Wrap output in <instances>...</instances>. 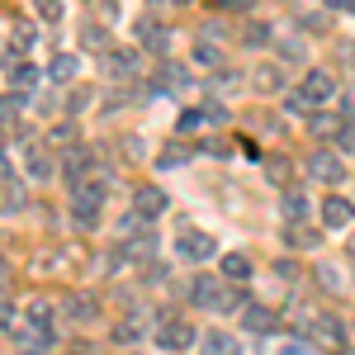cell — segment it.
I'll use <instances>...</instances> for the list:
<instances>
[{"mask_svg":"<svg viewBox=\"0 0 355 355\" xmlns=\"http://www.w3.org/2000/svg\"><path fill=\"white\" fill-rule=\"evenodd\" d=\"M76 71H81V62L71 53H57L53 62H48V76H53L57 85H67V81H76Z\"/></svg>","mask_w":355,"mask_h":355,"instance_id":"5bb4252c","label":"cell"},{"mask_svg":"<svg viewBox=\"0 0 355 355\" xmlns=\"http://www.w3.org/2000/svg\"><path fill=\"white\" fill-rule=\"evenodd\" d=\"M90 100H95L90 90H71V105H67V119H71V114H76V110H85Z\"/></svg>","mask_w":355,"mask_h":355,"instance_id":"d590c367","label":"cell"},{"mask_svg":"<svg viewBox=\"0 0 355 355\" xmlns=\"http://www.w3.org/2000/svg\"><path fill=\"white\" fill-rule=\"evenodd\" d=\"M318 279H322V284H327V289H341V284H346V279H341V270H336V266H318Z\"/></svg>","mask_w":355,"mask_h":355,"instance_id":"4dcf8cb0","label":"cell"},{"mask_svg":"<svg viewBox=\"0 0 355 355\" xmlns=\"http://www.w3.org/2000/svg\"><path fill=\"white\" fill-rule=\"evenodd\" d=\"M190 303L194 308H223V279L218 275H194L190 279Z\"/></svg>","mask_w":355,"mask_h":355,"instance_id":"52a82bcc","label":"cell"},{"mask_svg":"<svg viewBox=\"0 0 355 355\" xmlns=\"http://www.w3.org/2000/svg\"><path fill=\"white\" fill-rule=\"evenodd\" d=\"M336 142H341V152H355V128H341V137H336Z\"/></svg>","mask_w":355,"mask_h":355,"instance_id":"f6af8a7d","label":"cell"},{"mask_svg":"<svg viewBox=\"0 0 355 355\" xmlns=\"http://www.w3.org/2000/svg\"><path fill=\"white\" fill-rule=\"evenodd\" d=\"M10 284H15V275H10V266H5V261H0V299H5V294H10Z\"/></svg>","mask_w":355,"mask_h":355,"instance_id":"7bdbcfd3","label":"cell"},{"mask_svg":"<svg viewBox=\"0 0 355 355\" xmlns=\"http://www.w3.org/2000/svg\"><path fill=\"white\" fill-rule=\"evenodd\" d=\"M331 95H336L331 71H322V67H318V71H308V76H303V85H299V100H303V105H327Z\"/></svg>","mask_w":355,"mask_h":355,"instance_id":"7a4b0ae2","label":"cell"},{"mask_svg":"<svg viewBox=\"0 0 355 355\" xmlns=\"http://www.w3.org/2000/svg\"><path fill=\"white\" fill-rule=\"evenodd\" d=\"M341 355H355V351H341Z\"/></svg>","mask_w":355,"mask_h":355,"instance_id":"681fc988","label":"cell"},{"mask_svg":"<svg viewBox=\"0 0 355 355\" xmlns=\"http://www.w3.org/2000/svg\"><path fill=\"white\" fill-rule=\"evenodd\" d=\"M24 171L33 175V180H48L57 166H53V152H43V147H28L24 152Z\"/></svg>","mask_w":355,"mask_h":355,"instance_id":"7c38bea8","label":"cell"},{"mask_svg":"<svg viewBox=\"0 0 355 355\" xmlns=\"http://www.w3.org/2000/svg\"><path fill=\"white\" fill-rule=\"evenodd\" d=\"M266 38H270V24H251V28H246V43H251V48L266 43Z\"/></svg>","mask_w":355,"mask_h":355,"instance_id":"74e56055","label":"cell"},{"mask_svg":"<svg viewBox=\"0 0 355 355\" xmlns=\"http://www.w3.org/2000/svg\"><path fill=\"white\" fill-rule=\"evenodd\" d=\"M15 322V308H10V299H0V327H10Z\"/></svg>","mask_w":355,"mask_h":355,"instance_id":"bcb514c9","label":"cell"},{"mask_svg":"<svg viewBox=\"0 0 355 355\" xmlns=\"http://www.w3.org/2000/svg\"><path fill=\"white\" fill-rule=\"evenodd\" d=\"M279 355H303V346H299V341H289V346H284Z\"/></svg>","mask_w":355,"mask_h":355,"instance_id":"7dc6e473","label":"cell"},{"mask_svg":"<svg viewBox=\"0 0 355 355\" xmlns=\"http://www.w3.org/2000/svg\"><path fill=\"white\" fill-rule=\"evenodd\" d=\"M308 336H313L322 351H336V355L346 351V322H341V318H318V322L308 327Z\"/></svg>","mask_w":355,"mask_h":355,"instance_id":"3957f363","label":"cell"},{"mask_svg":"<svg viewBox=\"0 0 355 355\" xmlns=\"http://www.w3.org/2000/svg\"><path fill=\"white\" fill-rule=\"evenodd\" d=\"M67 318H71V322H95V318H100V299H95V294H67Z\"/></svg>","mask_w":355,"mask_h":355,"instance_id":"30bf717a","label":"cell"},{"mask_svg":"<svg viewBox=\"0 0 355 355\" xmlns=\"http://www.w3.org/2000/svg\"><path fill=\"white\" fill-rule=\"evenodd\" d=\"M190 81V67H162V90H185Z\"/></svg>","mask_w":355,"mask_h":355,"instance_id":"7402d4cb","label":"cell"},{"mask_svg":"<svg viewBox=\"0 0 355 355\" xmlns=\"http://www.w3.org/2000/svg\"><path fill=\"white\" fill-rule=\"evenodd\" d=\"M48 137H53L57 147H62V142H71V137H76V123L67 119V123H57V128H53V133H48Z\"/></svg>","mask_w":355,"mask_h":355,"instance_id":"836d02e7","label":"cell"},{"mask_svg":"<svg viewBox=\"0 0 355 355\" xmlns=\"http://www.w3.org/2000/svg\"><path fill=\"white\" fill-rule=\"evenodd\" d=\"M199 351H204V355H232V336H223V331H209Z\"/></svg>","mask_w":355,"mask_h":355,"instance_id":"cb8c5ba5","label":"cell"},{"mask_svg":"<svg viewBox=\"0 0 355 355\" xmlns=\"http://www.w3.org/2000/svg\"><path fill=\"white\" fill-rule=\"evenodd\" d=\"M204 119H209V123H227V110H223V105H209Z\"/></svg>","mask_w":355,"mask_h":355,"instance_id":"b9f144b4","label":"cell"},{"mask_svg":"<svg viewBox=\"0 0 355 355\" xmlns=\"http://www.w3.org/2000/svg\"><path fill=\"white\" fill-rule=\"evenodd\" d=\"M38 15H43V19H62V5H57V0H38Z\"/></svg>","mask_w":355,"mask_h":355,"instance_id":"ab89813d","label":"cell"},{"mask_svg":"<svg viewBox=\"0 0 355 355\" xmlns=\"http://www.w3.org/2000/svg\"><path fill=\"white\" fill-rule=\"evenodd\" d=\"M351 218H355V209L341 199V194H327V204H322V223L327 227H351Z\"/></svg>","mask_w":355,"mask_h":355,"instance_id":"8fae6325","label":"cell"},{"mask_svg":"<svg viewBox=\"0 0 355 355\" xmlns=\"http://www.w3.org/2000/svg\"><path fill=\"white\" fill-rule=\"evenodd\" d=\"M147 48H152V53H166V48H171V33H166V28H162V33H157V38L147 43Z\"/></svg>","mask_w":355,"mask_h":355,"instance_id":"ee69618b","label":"cell"},{"mask_svg":"<svg viewBox=\"0 0 355 355\" xmlns=\"http://www.w3.org/2000/svg\"><path fill=\"white\" fill-rule=\"evenodd\" d=\"M48 346H53V336H48L43 327L19 331V351H24V355H48Z\"/></svg>","mask_w":355,"mask_h":355,"instance_id":"e0dca14e","label":"cell"},{"mask_svg":"<svg viewBox=\"0 0 355 355\" xmlns=\"http://www.w3.org/2000/svg\"><path fill=\"white\" fill-rule=\"evenodd\" d=\"M10 85L24 95V90H33L38 85V67L33 62H10Z\"/></svg>","mask_w":355,"mask_h":355,"instance_id":"2e32d148","label":"cell"},{"mask_svg":"<svg viewBox=\"0 0 355 355\" xmlns=\"http://www.w3.org/2000/svg\"><path fill=\"white\" fill-rule=\"evenodd\" d=\"M81 43L105 57V53H110V28H100V24H90V19H85V24H81Z\"/></svg>","mask_w":355,"mask_h":355,"instance_id":"d6986e66","label":"cell"},{"mask_svg":"<svg viewBox=\"0 0 355 355\" xmlns=\"http://www.w3.org/2000/svg\"><path fill=\"white\" fill-rule=\"evenodd\" d=\"M166 204H171V199H166V190H162V185H142V190L133 194V214H137L142 223L162 218V214H166Z\"/></svg>","mask_w":355,"mask_h":355,"instance_id":"8992f818","label":"cell"},{"mask_svg":"<svg viewBox=\"0 0 355 355\" xmlns=\"http://www.w3.org/2000/svg\"><path fill=\"white\" fill-rule=\"evenodd\" d=\"M28 110V100L15 90V95H0V119H19V114Z\"/></svg>","mask_w":355,"mask_h":355,"instance_id":"484cf974","label":"cell"},{"mask_svg":"<svg viewBox=\"0 0 355 355\" xmlns=\"http://www.w3.org/2000/svg\"><path fill=\"white\" fill-rule=\"evenodd\" d=\"M62 166H67V175H71V180L81 185L85 175H90V166H95V162H90V152H85V147H71V152H67V162H62Z\"/></svg>","mask_w":355,"mask_h":355,"instance_id":"ac0fdd59","label":"cell"},{"mask_svg":"<svg viewBox=\"0 0 355 355\" xmlns=\"http://www.w3.org/2000/svg\"><path fill=\"white\" fill-rule=\"evenodd\" d=\"M190 341H194V327L185 318H166L162 327H157V346H166V351H185Z\"/></svg>","mask_w":355,"mask_h":355,"instance_id":"ba28073f","label":"cell"},{"mask_svg":"<svg viewBox=\"0 0 355 355\" xmlns=\"http://www.w3.org/2000/svg\"><path fill=\"white\" fill-rule=\"evenodd\" d=\"M100 204H105V190H100L95 180H81V185L71 190V209H76V218H81L85 227L95 223V209H100Z\"/></svg>","mask_w":355,"mask_h":355,"instance_id":"277c9868","label":"cell"},{"mask_svg":"<svg viewBox=\"0 0 355 355\" xmlns=\"http://www.w3.org/2000/svg\"><path fill=\"white\" fill-rule=\"evenodd\" d=\"M266 175H270V180H284V175H289V166H284V162H266Z\"/></svg>","mask_w":355,"mask_h":355,"instance_id":"60d3db41","label":"cell"},{"mask_svg":"<svg viewBox=\"0 0 355 355\" xmlns=\"http://www.w3.org/2000/svg\"><path fill=\"white\" fill-rule=\"evenodd\" d=\"M246 308H251V303H246L242 289H223V308L218 313H246Z\"/></svg>","mask_w":355,"mask_h":355,"instance_id":"83f0119b","label":"cell"},{"mask_svg":"<svg viewBox=\"0 0 355 355\" xmlns=\"http://www.w3.org/2000/svg\"><path fill=\"white\" fill-rule=\"evenodd\" d=\"M223 279H232V284L251 279V261H246L242 251H227V256H223Z\"/></svg>","mask_w":355,"mask_h":355,"instance_id":"9a60e30c","label":"cell"},{"mask_svg":"<svg viewBox=\"0 0 355 355\" xmlns=\"http://www.w3.org/2000/svg\"><path fill=\"white\" fill-rule=\"evenodd\" d=\"M256 90L279 95V90H284V71H279V67H256Z\"/></svg>","mask_w":355,"mask_h":355,"instance_id":"ffe728a7","label":"cell"},{"mask_svg":"<svg viewBox=\"0 0 355 355\" xmlns=\"http://www.w3.org/2000/svg\"><path fill=\"white\" fill-rule=\"evenodd\" d=\"M194 62H204V67H218V48H214V43H199V48H194Z\"/></svg>","mask_w":355,"mask_h":355,"instance_id":"1f68e13d","label":"cell"},{"mask_svg":"<svg viewBox=\"0 0 355 355\" xmlns=\"http://www.w3.org/2000/svg\"><path fill=\"white\" fill-rule=\"evenodd\" d=\"M137 67V53H128V48H110V53L100 57V71L110 76V81H123V76H133Z\"/></svg>","mask_w":355,"mask_h":355,"instance_id":"9c48e42d","label":"cell"},{"mask_svg":"<svg viewBox=\"0 0 355 355\" xmlns=\"http://www.w3.org/2000/svg\"><path fill=\"white\" fill-rule=\"evenodd\" d=\"M308 133L313 137H341V119H331V114H313V119H308Z\"/></svg>","mask_w":355,"mask_h":355,"instance_id":"44dd1931","label":"cell"},{"mask_svg":"<svg viewBox=\"0 0 355 355\" xmlns=\"http://www.w3.org/2000/svg\"><path fill=\"white\" fill-rule=\"evenodd\" d=\"M175 251H180L185 261H209V256L218 251V237H214V232H199V227H185V232L175 237Z\"/></svg>","mask_w":355,"mask_h":355,"instance_id":"6da1fadb","label":"cell"},{"mask_svg":"<svg viewBox=\"0 0 355 355\" xmlns=\"http://www.w3.org/2000/svg\"><path fill=\"white\" fill-rule=\"evenodd\" d=\"M279 57H284V62H303V43H299V38L279 43Z\"/></svg>","mask_w":355,"mask_h":355,"instance_id":"d6a6232c","label":"cell"},{"mask_svg":"<svg viewBox=\"0 0 355 355\" xmlns=\"http://www.w3.org/2000/svg\"><path fill=\"white\" fill-rule=\"evenodd\" d=\"M67 355H100V346H95V341H67Z\"/></svg>","mask_w":355,"mask_h":355,"instance_id":"e575fe53","label":"cell"},{"mask_svg":"<svg viewBox=\"0 0 355 355\" xmlns=\"http://www.w3.org/2000/svg\"><path fill=\"white\" fill-rule=\"evenodd\" d=\"M242 327L246 331H275V308H266V303H251L242 313Z\"/></svg>","mask_w":355,"mask_h":355,"instance_id":"4fadbf2b","label":"cell"},{"mask_svg":"<svg viewBox=\"0 0 355 355\" xmlns=\"http://www.w3.org/2000/svg\"><path fill=\"white\" fill-rule=\"evenodd\" d=\"M308 175L322 180V185H341V180H346V166H341L336 152H313V157H308Z\"/></svg>","mask_w":355,"mask_h":355,"instance_id":"5b68a950","label":"cell"},{"mask_svg":"<svg viewBox=\"0 0 355 355\" xmlns=\"http://www.w3.org/2000/svg\"><path fill=\"white\" fill-rule=\"evenodd\" d=\"M279 214H284V218H294V223H299L303 214H308V199H303L299 190H289L284 199H279Z\"/></svg>","mask_w":355,"mask_h":355,"instance_id":"603a6c76","label":"cell"},{"mask_svg":"<svg viewBox=\"0 0 355 355\" xmlns=\"http://www.w3.org/2000/svg\"><path fill=\"white\" fill-rule=\"evenodd\" d=\"M199 123H204V110H185L180 119H175V128H180V133H194Z\"/></svg>","mask_w":355,"mask_h":355,"instance_id":"f1b7e54d","label":"cell"},{"mask_svg":"<svg viewBox=\"0 0 355 355\" xmlns=\"http://www.w3.org/2000/svg\"><path fill=\"white\" fill-rule=\"evenodd\" d=\"M28 322L48 331V322H53V303H48V299H33V303H28Z\"/></svg>","mask_w":355,"mask_h":355,"instance_id":"d4e9b609","label":"cell"},{"mask_svg":"<svg viewBox=\"0 0 355 355\" xmlns=\"http://www.w3.org/2000/svg\"><path fill=\"white\" fill-rule=\"evenodd\" d=\"M175 162H185V147H166L162 157H157V166H175Z\"/></svg>","mask_w":355,"mask_h":355,"instance_id":"f35d334b","label":"cell"},{"mask_svg":"<svg viewBox=\"0 0 355 355\" xmlns=\"http://www.w3.org/2000/svg\"><path fill=\"white\" fill-rule=\"evenodd\" d=\"M33 38H38V33H33V24H19V28H15V48H33Z\"/></svg>","mask_w":355,"mask_h":355,"instance_id":"8d00e7d4","label":"cell"},{"mask_svg":"<svg viewBox=\"0 0 355 355\" xmlns=\"http://www.w3.org/2000/svg\"><path fill=\"white\" fill-rule=\"evenodd\" d=\"M114 341H119V346H137V341H142L137 318H133V322H119V327H114Z\"/></svg>","mask_w":355,"mask_h":355,"instance_id":"4316f807","label":"cell"},{"mask_svg":"<svg viewBox=\"0 0 355 355\" xmlns=\"http://www.w3.org/2000/svg\"><path fill=\"white\" fill-rule=\"evenodd\" d=\"M318 242H322V237L308 232V227H294V232H289V246H318Z\"/></svg>","mask_w":355,"mask_h":355,"instance_id":"f546056e","label":"cell"},{"mask_svg":"<svg viewBox=\"0 0 355 355\" xmlns=\"http://www.w3.org/2000/svg\"><path fill=\"white\" fill-rule=\"evenodd\" d=\"M351 261H355V237H351Z\"/></svg>","mask_w":355,"mask_h":355,"instance_id":"c3c4849f","label":"cell"}]
</instances>
